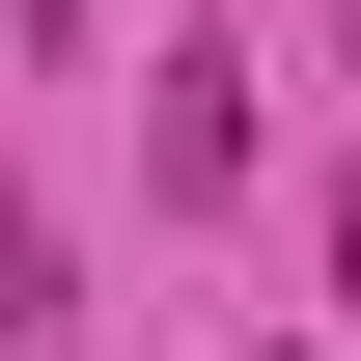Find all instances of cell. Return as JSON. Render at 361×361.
<instances>
[{"label": "cell", "mask_w": 361, "mask_h": 361, "mask_svg": "<svg viewBox=\"0 0 361 361\" xmlns=\"http://www.w3.org/2000/svg\"><path fill=\"white\" fill-rule=\"evenodd\" d=\"M250 167V56H167V111H139V195H223Z\"/></svg>", "instance_id": "obj_1"}]
</instances>
